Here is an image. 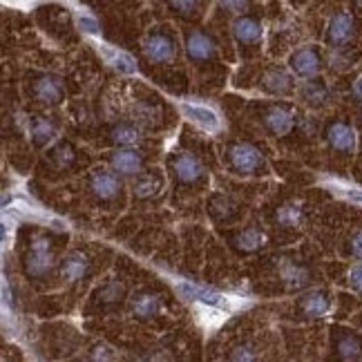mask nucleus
Instances as JSON below:
<instances>
[{
    "label": "nucleus",
    "instance_id": "1",
    "mask_svg": "<svg viewBox=\"0 0 362 362\" xmlns=\"http://www.w3.org/2000/svg\"><path fill=\"white\" fill-rule=\"evenodd\" d=\"M228 163L238 175H255L264 165L257 148L250 144H233L228 148Z\"/></svg>",
    "mask_w": 362,
    "mask_h": 362
},
{
    "label": "nucleus",
    "instance_id": "2",
    "mask_svg": "<svg viewBox=\"0 0 362 362\" xmlns=\"http://www.w3.org/2000/svg\"><path fill=\"white\" fill-rule=\"evenodd\" d=\"M54 267V255H52V246L45 238H40L32 244L30 255H27V273L40 277L45 275Z\"/></svg>",
    "mask_w": 362,
    "mask_h": 362
},
{
    "label": "nucleus",
    "instance_id": "3",
    "mask_svg": "<svg viewBox=\"0 0 362 362\" xmlns=\"http://www.w3.org/2000/svg\"><path fill=\"white\" fill-rule=\"evenodd\" d=\"M144 52H146V57L150 61H155V63H165V61H170L175 57V43H173V38L170 36H165L161 32L157 34H150L146 38V43H144Z\"/></svg>",
    "mask_w": 362,
    "mask_h": 362
},
{
    "label": "nucleus",
    "instance_id": "4",
    "mask_svg": "<svg viewBox=\"0 0 362 362\" xmlns=\"http://www.w3.org/2000/svg\"><path fill=\"white\" fill-rule=\"evenodd\" d=\"M186 52L192 61H208V59H215L217 54V45L211 36H206L202 32H192L188 36V43H186Z\"/></svg>",
    "mask_w": 362,
    "mask_h": 362
},
{
    "label": "nucleus",
    "instance_id": "5",
    "mask_svg": "<svg viewBox=\"0 0 362 362\" xmlns=\"http://www.w3.org/2000/svg\"><path fill=\"white\" fill-rule=\"evenodd\" d=\"M354 36V18L346 11L336 13L329 21V40L333 45H344Z\"/></svg>",
    "mask_w": 362,
    "mask_h": 362
},
{
    "label": "nucleus",
    "instance_id": "6",
    "mask_svg": "<svg viewBox=\"0 0 362 362\" xmlns=\"http://www.w3.org/2000/svg\"><path fill=\"white\" fill-rule=\"evenodd\" d=\"M291 69L298 76H315L320 72V57L311 47H304L291 57Z\"/></svg>",
    "mask_w": 362,
    "mask_h": 362
},
{
    "label": "nucleus",
    "instance_id": "7",
    "mask_svg": "<svg viewBox=\"0 0 362 362\" xmlns=\"http://www.w3.org/2000/svg\"><path fill=\"white\" fill-rule=\"evenodd\" d=\"M329 144L340 152H351L356 148V132L346 123H331L327 130Z\"/></svg>",
    "mask_w": 362,
    "mask_h": 362
},
{
    "label": "nucleus",
    "instance_id": "8",
    "mask_svg": "<svg viewBox=\"0 0 362 362\" xmlns=\"http://www.w3.org/2000/svg\"><path fill=\"white\" fill-rule=\"evenodd\" d=\"M173 170H175V177L181 181V184H192V181H197L202 177L199 161L190 155H177L173 161Z\"/></svg>",
    "mask_w": 362,
    "mask_h": 362
},
{
    "label": "nucleus",
    "instance_id": "9",
    "mask_svg": "<svg viewBox=\"0 0 362 362\" xmlns=\"http://www.w3.org/2000/svg\"><path fill=\"white\" fill-rule=\"evenodd\" d=\"M90 188L99 199H112L119 192V181L112 173L105 170H96L90 179Z\"/></svg>",
    "mask_w": 362,
    "mask_h": 362
},
{
    "label": "nucleus",
    "instance_id": "10",
    "mask_svg": "<svg viewBox=\"0 0 362 362\" xmlns=\"http://www.w3.org/2000/svg\"><path fill=\"white\" fill-rule=\"evenodd\" d=\"M34 96L43 103H59L63 99L61 81L54 78V76H40L34 83Z\"/></svg>",
    "mask_w": 362,
    "mask_h": 362
},
{
    "label": "nucleus",
    "instance_id": "11",
    "mask_svg": "<svg viewBox=\"0 0 362 362\" xmlns=\"http://www.w3.org/2000/svg\"><path fill=\"white\" fill-rule=\"evenodd\" d=\"M264 123H267V128L277 134V136H282L286 134L291 128H293V117H291L284 107H269L267 110V115H264Z\"/></svg>",
    "mask_w": 362,
    "mask_h": 362
},
{
    "label": "nucleus",
    "instance_id": "12",
    "mask_svg": "<svg viewBox=\"0 0 362 362\" xmlns=\"http://www.w3.org/2000/svg\"><path fill=\"white\" fill-rule=\"evenodd\" d=\"M179 293H184L186 298L190 300H199L204 304H211V306H224V298H221L219 293H215V291H208L204 286H197V284H188V282H181L179 286Z\"/></svg>",
    "mask_w": 362,
    "mask_h": 362
},
{
    "label": "nucleus",
    "instance_id": "13",
    "mask_svg": "<svg viewBox=\"0 0 362 362\" xmlns=\"http://www.w3.org/2000/svg\"><path fill=\"white\" fill-rule=\"evenodd\" d=\"M181 110H184V115L190 119V121H194L197 125H202L204 130H211V132H215L217 128H219V119H217V115L213 112V110H208V107H199V105H181Z\"/></svg>",
    "mask_w": 362,
    "mask_h": 362
},
{
    "label": "nucleus",
    "instance_id": "14",
    "mask_svg": "<svg viewBox=\"0 0 362 362\" xmlns=\"http://www.w3.org/2000/svg\"><path fill=\"white\" fill-rule=\"evenodd\" d=\"M233 34L240 43H257L262 38V25L255 18H238L233 25Z\"/></svg>",
    "mask_w": 362,
    "mask_h": 362
},
{
    "label": "nucleus",
    "instance_id": "15",
    "mask_svg": "<svg viewBox=\"0 0 362 362\" xmlns=\"http://www.w3.org/2000/svg\"><path fill=\"white\" fill-rule=\"evenodd\" d=\"M132 311L139 317H152L161 311V300L155 293H139L132 298Z\"/></svg>",
    "mask_w": 362,
    "mask_h": 362
},
{
    "label": "nucleus",
    "instance_id": "16",
    "mask_svg": "<svg viewBox=\"0 0 362 362\" xmlns=\"http://www.w3.org/2000/svg\"><path fill=\"white\" fill-rule=\"evenodd\" d=\"M88 257L83 255V253H69L63 262V277L65 280H81L83 275L88 273Z\"/></svg>",
    "mask_w": 362,
    "mask_h": 362
},
{
    "label": "nucleus",
    "instance_id": "17",
    "mask_svg": "<svg viewBox=\"0 0 362 362\" xmlns=\"http://www.w3.org/2000/svg\"><path fill=\"white\" fill-rule=\"evenodd\" d=\"M112 168L123 175H134L141 170V157L130 150L117 152V155H112Z\"/></svg>",
    "mask_w": 362,
    "mask_h": 362
},
{
    "label": "nucleus",
    "instance_id": "18",
    "mask_svg": "<svg viewBox=\"0 0 362 362\" xmlns=\"http://www.w3.org/2000/svg\"><path fill=\"white\" fill-rule=\"evenodd\" d=\"M103 52H105V57L110 59V63L115 65V69H119L121 74H134L136 65H134V61L125 52H112V49H107V47H103Z\"/></svg>",
    "mask_w": 362,
    "mask_h": 362
},
{
    "label": "nucleus",
    "instance_id": "19",
    "mask_svg": "<svg viewBox=\"0 0 362 362\" xmlns=\"http://www.w3.org/2000/svg\"><path fill=\"white\" fill-rule=\"evenodd\" d=\"M302 309H304V313L315 315V317L325 315L329 311V298L325 293H313V296H309V298L304 300Z\"/></svg>",
    "mask_w": 362,
    "mask_h": 362
},
{
    "label": "nucleus",
    "instance_id": "20",
    "mask_svg": "<svg viewBox=\"0 0 362 362\" xmlns=\"http://www.w3.org/2000/svg\"><path fill=\"white\" fill-rule=\"evenodd\" d=\"M338 351L344 360H356L362 356V346L354 336H342L338 342Z\"/></svg>",
    "mask_w": 362,
    "mask_h": 362
},
{
    "label": "nucleus",
    "instance_id": "21",
    "mask_svg": "<svg viewBox=\"0 0 362 362\" xmlns=\"http://www.w3.org/2000/svg\"><path fill=\"white\" fill-rule=\"evenodd\" d=\"M264 244V233H259L257 228H248L238 238V246L244 250H255Z\"/></svg>",
    "mask_w": 362,
    "mask_h": 362
},
{
    "label": "nucleus",
    "instance_id": "22",
    "mask_svg": "<svg viewBox=\"0 0 362 362\" xmlns=\"http://www.w3.org/2000/svg\"><path fill=\"white\" fill-rule=\"evenodd\" d=\"M32 134H34V139H36V144H47V141H52V136H54V125L52 123H47L45 119H34V123H32Z\"/></svg>",
    "mask_w": 362,
    "mask_h": 362
},
{
    "label": "nucleus",
    "instance_id": "23",
    "mask_svg": "<svg viewBox=\"0 0 362 362\" xmlns=\"http://www.w3.org/2000/svg\"><path fill=\"white\" fill-rule=\"evenodd\" d=\"M277 219H280V224H284V226H298L300 219H302V213H300L298 206L288 204V206H282L280 211H277Z\"/></svg>",
    "mask_w": 362,
    "mask_h": 362
},
{
    "label": "nucleus",
    "instance_id": "24",
    "mask_svg": "<svg viewBox=\"0 0 362 362\" xmlns=\"http://www.w3.org/2000/svg\"><path fill=\"white\" fill-rule=\"evenodd\" d=\"M112 141L115 144H121V146H130V144H136L139 141V132L130 125H119V128L112 132Z\"/></svg>",
    "mask_w": 362,
    "mask_h": 362
},
{
    "label": "nucleus",
    "instance_id": "25",
    "mask_svg": "<svg viewBox=\"0 0 362 362\" xmlns=\"http://www.w3.org/2000/svg\"><path fill=\"white\" fill-rule=\"evenodd\" d=\"M168 3L177 13H181V16H190V13H194L199 7V0H168Z\"/></svg>",
    "mask_w": 362,
    "mask_h": 362
},
{
    "label": "nucleus",
    "instance_id": "26",
    "mask_svg": "<svg viewBox=\"0 0 362 362\" xmlns=\"http://www.w3.org/2000/svg\"><path fill=\"white\" fill-rule=\"evenodd\" d=\"M155 192V179L152 177H146L144 181H139L136 184V194L139 197H148V194Z\"/></svg>",
    "mask_w": 362,
    "mask_h": 362
},
{
    "label": "nucleus",
    "instance_id": "27",
    "mask_svg": "<svg viewBox=\"0 0 362 362\" xmlns=\"http://www.w3.org/2000/svg\"><path fill=\"white\" fill-rule=\"evenodd\" d=\"M78 27L86 34H92V36H96L99 34V25H96V21L94 18H90V16H81L78 18Z\"/></svg>",
    "mask_w": 362,
    "mask_h": 362
},
{
    "label": "nucleus",
    "instance_id": "28",
    "mask_svg": "<svg viewBox=\"0 0 362 362\" xmlns=\"http://www.w3.org/2000/svg\"><path fill=\"white\" fill-rule=\"evenodd\" d=\"M219 5L224 9H230V11H240L248 5V0H219Z\"/></svg>",
    "mask_w": 362,
    "mask_h": 362
},
{
    "label": "nucleus",
    "instance_id": "29",
    "mask_svg": "<svg viewBox=\"0 0 362 362\" xmlns=\"http://www.w3.org/2000/svg\"><path fill=\"white\" fill-rule=\"evenodd\" d=\"M351 253H354L358 259H362V233H358L356 238L351 240Z\"/></svg>",
    "mask_w": 362,
    "mask_h": 362
},
{
    "label": "nucleus",
    "instance_id": "30",
    "mask_svg": "<svg viewBox=\"0 0 362 362\" xmlns=\"http://www.w3.org/2000/svg\"><path fill=\"white\" fill-rule=\"evenodd\" d=\"M351 286L358 288V291H362V267H356L351 271Z\"/></svg>",
    "mask_w": 362,
    "mask_h": 362
},
{
    "label": "nucleus",
    "instance_id": "31",
    "mask_svg": "<svg viewBox=\"0 0 362 362\" xmlns=\"http://www.w3.org/2000/svg\"><path fill=\"white\" fill-rule=\"evenodd\" d=\"M346 197H349L351 202H362V192H356V190H349V192H346Z\"/></svg>",
    "mask_w": 362,
    "mask_h": 362
},
{
    "label": "nucleus",
    "instance_id": "32",
    "mask_svg": "<svg viewBox=\"0 0 362 362\" xmlns=\"http://www.w3.org/2000/svg\"><path fill=\"white\" fill-rule=\"evenodd\" d=\"M354 92L358 94V99H362V76L356 81V86H354Z\"/></svg>",
    "mask_w": 362,
    "mask_h": 362
}]
</instances>
